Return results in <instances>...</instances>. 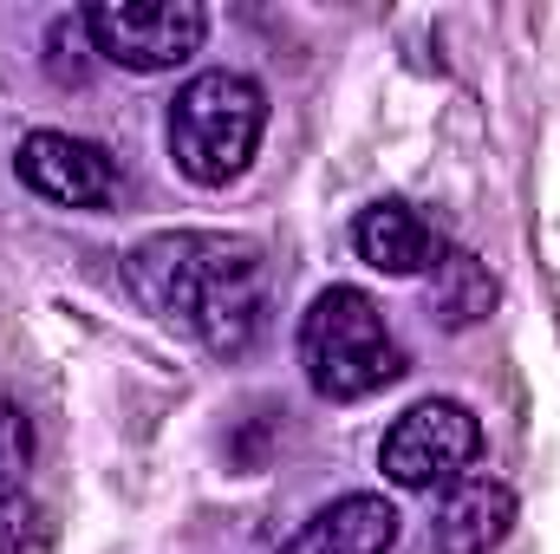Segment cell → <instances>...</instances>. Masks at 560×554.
<instances>
[{"mask_svg":"<svg viewBox=\"0 0 560 554\" xmlns=\"http://www.w3.org/2000/svg\"><path fill=\"white\" fill-rule=\"evenodd\" d=\"M261 131H268V92L248 72H196L170 99V163L202 189L235 183L261 150Z\"/></svg>","mask_w":560,"mask_h":554,"instance_id":"cell-3","label":"cell"},{"mask_svg":"<svg viewBox=\"0 0 560 554\" xmlns=\"http://www.w3.org/2000/svg\"><path fill=\"white\" fill-rule=\"evenodd\" d=\"M13 176L59 209H112L125 196L112 150L92 138H72V131H26L13 143Z\"/></svg>","mask_w":560,"mask_h":554,"instance_id":"cell-6","label":"cell"},{"mask_svg":"<svg viewBox=\"0 0 560 554\" xmlns=\"http://www.w3.org/2000/svg\"><path fill=\"white\" fill-rule=\"evenodd\" d=\"M300 372L326 405H359L405 379V346L365 287H326L300 320Z\"/></svg>","mask_w":560,"mask_h":554,"instance_id":"cell-2","label":"cell"},{"mask_svg":"<svg viewBox=\"0 0 560 554\" xmlns=\"http://www.w3.org/2000/svg\"><path fill=\"white\" fill-rule=\"evenodd\" d=\"M398 549V509L385 496H339L332 509H319L280 554H392Z\"/></svg>","mask_w":560,"mask_h":554,"instance_id":"cell-9","label":"cell"},{"mask_svg":"<svg viewBox=\"0 0 560 554\" xmlns=\"http://www.w3.org/2000/svg\"><path fill=\"white\" fill-rule=\"evenodd\" d=\"M515 529V489L495 476H463L456 489H443L436 522H430V549L436 554H495Z\"/></svg>","mask_w":560,"mask_h":554,"instance_id":"cell-7","label":"cell"},{"mask_svg":"<svg viewBox=\"0 0 560 554\" xmlns=\"http://www.w3.org/2000/svg\"><path fill=\"white\" fill-rule=\"evenodd\" d=\"M125 280L143 307L209 353L235 359L261 333L268 307V262L248 235H215V229H170L131 249Z\"/></svg>","mask_w":560,"mask_h":554,"instance_id":"cell-1","label":"cell"},{"mask_svg":"<svg viewBox=\"0 0 560 554\" xmlns=\"http://www.w3.org/2000/svg\"><path fill=\"white\" fill-rule=\"evenodd\" d=\"M92 53H105L125 72H176L202 53L209 13L196 0H98L85 7Z\"/></svg>","mask_w":560,"mask_h":554,"instance_id":"cell-5","label":"cell"},{"mask_svg":"<svg viewBox=\"0 0 560 554\" xmlns=\"http://www.w3.org/2000/svg\"><path fill=\"white\" fill-rule=\"evenodd\" d=\"M352 249H359V262L365 268H378V275H430L436 262H443V235L430 229V216H418L411 203H398V196H385V203H372V209H359V222H352Z\"/></svg>","mask_w":560,"mask_h":554,"instance_id":"cell-8","label":"cell"},{"mask_svg":"<svg viewBox=\"0 0 560 554\" xmlns=\"http://www.w3.org/2000/svg\"><path fill=\"white\" fill-rule=\"evenodd\" d=\"M26 463H33V424H26V412L13 399H0V496L20 489Z\"/></svg>","mask_w":560,"mask_h":554,"instance_id":"cell-12","label":"cell"},{"mask_svg":"<svg viewBox=\"0 0 560 554\" xmlns=\"http://www.w3.org/2000/svg\"><path fill=\"white\" fill-rule=\"evenodd\" d=\"M482 457V424L469 405L456 399H423L398 417L378 443V470L385 483L411 489V496H436V489H456Z\"/></svg>","mask_w":560,"mask_h":554,"instance_id":"cell-4","label":"cell"},{"mask_svg":"<svg viewBox=\"0 0 560 554\" xmlns=\"http://www.w3.org/2000/svg\"><path fill=\"white\" fill-rule=\"evenodd\" d=\"M430 307H436L443 326H476L495 307V280H489V268L476 255L443 249V262L430 268Z\"/></svg>","mask_w":560,"mask_h":554,"instance_id":"cell-10","label":"cell"},{"mask_svg":"<svg viewBox=\"0 0 560 554\" xmlns=\"http://www.w3.org/2000/svg\"><path fill=\"white\" fill-rule=\"evenodd\" d=\"M52 542V522H46V509L33 503V496H0V554H46Z\"/></svg>","mask_w":560,"mask_h":554,"instance_id":"cell-11","label":"cell"}]
</instances>
